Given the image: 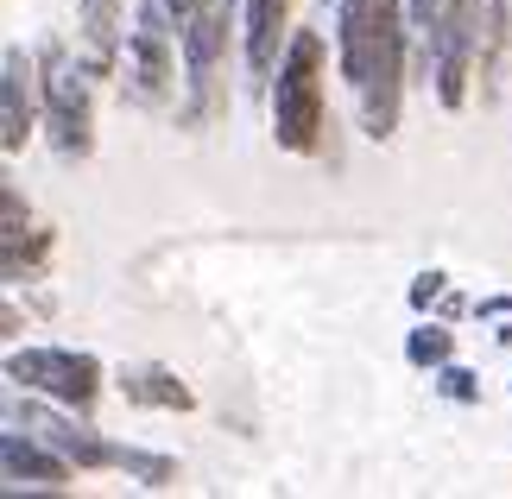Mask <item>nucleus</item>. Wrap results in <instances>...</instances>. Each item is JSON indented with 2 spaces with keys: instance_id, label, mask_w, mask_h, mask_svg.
<instances>
[{
  "instance_id": "obj_6",
  "label": "nucleus",
  "mask_w": 512,
  "mask_h": 499,
  "mask_svg": "<svg viewBox=\"0 0 512 499\" xmlns=\"http://www.w3.org/2000/svg\"><path fill=\"white\" fill-rule=\"evenodd\" d=\"M13 424L32 430L38 443H51L57 455H76L83 468H114V443H102L95 430L70 424V417H57V411H45V405H13Z\"/></svg>"
},
{
  "instance_id": "obj_9",
  "label": "nucleus",
  "mask_w": 512,
  "mask_h": 499,
  "mask_svg": "<svg viewBox=\"0 0 512 499\" xmlns=\"http://www.w3.org/2000/svg\"><path fill=\"white\" fill-rule=\"evenodd\" d=\"M26 133H32V64L19 45H7L0 51V146L19 152Z\"/></svg>"
},
{
  "instance_id": "obj_8",
  "label": "nucleus",
  "mask_w": 512,
  "mask_h": 499,
  "mask_svg": "<svg viewBox=\"0 0 512 499\" xmlns=\"http://www.w3.org/2000/svg\"><path fill=\"white\" fill-rule=\"evenodd\" d=\"M475 0H449V45H443V64H437V102L443 108H462L468 95V57H475Z\"/></svg>"
},
{
  "instance_id": "obj_14",
  "label": "nucleus",
  "mask_w": 512,
  "mask_h": 499,
  "mask_svg": "<svg viewBox=\"0 0 512 499\" xmlns=\"http://www.w3.org/2000/svg\"><path fill=\"white\" fill-rule=\"evenodd\" d=\"M114 468H127V474H140L146 487H171L177 481V468H171V455H146V449H127V443H114Z\"/></svg>"
},
{
  "instance_id": "obj_18",
  "label": "nucleus",
  "mask_w": 512,
  "mask_h": 499,
  "mask_svg": "<svg viewBox=\"0 0 512 499\" xmlns=\"http://www.w3.org/2000/svg\"><path fill=\"white\" fill-rule=\"evenodd\" d=\"M196 7H203V0H165V13L177 19V32H184V26H190V19H196Z\"/></svg>"
},
{
  "instance_id": "obj_3",
  "label": "nucleus",
  "mask_w": 512,
  "mask_h": 499,
  "mask_svg": "<svg viewBox=\"0 0 512 499\" xmlns=\"http://www.w3.org/2000/svg\"><path fill=\"white\" fill-rule=\"evenodd\" d=\"M171 32L177 19L165 13V0H140V13L127 26V95L146 108L171 95Z\"/></svg>"
},
{
  "instance_id": "obj_16",
  "label": "nucleus",
  "mask_w": 512,
  "mask_h": 499,
  "mask_svg": "<svg viewBox=\"0 0 512 499\" xmlns=\"http://www.w3.org/2000/svg\"><path fill=\"white\" fill-rule=\"evenodd\" d=\"M437 392L443 398H462V405H468V398H481V386H475V373H468V367H437Z\"/></svg>"
},
{
  "instance_id": "obj_17",
  "label": "nucleus",
  "mask_w": 512,
  "mask_h": 499,
  "mask_svg": "<svg viewBox=\"0 0 512 499\" xmlns=\"http://www.w3.org/2000/svg\"><path fill=\"white\" fill-rule=\"evenodd\" d=\"M437 291H443V272H424V278H418V285H411V304H418V310H424V304H430V297H437Z\"/></svg>"
},
{
  "instance_id": "obj_10",
  "label": "nucleus",
  "mask_w": 512,
  "mask_h": 499,
  "mask_svg": "<svg viewBox=\"0 0 512 499\" xmlns=\"http://www.w3.org/2000/svg\"><path fill=\"white\" fill-rule=\"evenodd\" d=\"M76 26H83L89 70H114V51H121V0H76Z\"/></svg>"
},
{
  "instance_id": "obj_13",
  "label": "nucleus",
  "mask_w": 512,
  "mask_h": 499,
  "mask_svg": "<svg viewBox=\"0 0 512 499\" xmlns=\"http://www.w3.org/2000/svg\"><path fill=\"white\" fill-rule=\"evenodd\" d=\"M121 392L133 405H165V411H190V386H177L165 367H127L121 373Z\"/></svg>"
},
{
  "instance_id": "obj_4",
  "label": "nucleus",
  "mask_w": 512,
  "mask_h": 499,
  "mask_svg": "<svg viewBox=\"0 0 512 499\" xmlns=\"http://www.w3.org/2000/svg\"><path fill=\"white\" fill-rule=\"evenodd\" d=\"M7 373L19 386L57 398V405L70 411H89L95 392H102V367L89 361V354H70V348H26V354H7Z\"/></svg>"
},
{
  "instance_id": "obj_12",
  "label": "nucleus",
  "mask_w": 512,
  "mask_h": 499,
  "mask_svg": "<svg viewBox=\"0 0 512 499\" xmlns=\"http://www.w3.org/2000/svg\"><path fill=\"white\" fill-rule=\"evenodd\" d=\"M411 38H418L424 76H437L443 45H449V0H411Z\"/></svg>"
},
{
  "instance_id": "obj_11",
  "label": "nucleus",
  "mask_w": 512,
  "mask_h": 499,
  "mask_svg": "<svg viewBox=\"0 0 512 499\" xmlns=\"http://www.w3.org/2000/svg\"><path fill=\"white\" fill-rule=\"evenodd\" d=\"M285 13H291V0H247V70L253 76H272Z\"/></svg>"
},
{
  "instance_id": "obj_7",
  "label": "nucleus",
  "mask_w": 512,
  "mask_h": 499,
  "mask_svg": "<svg viewBox=\"0 0 512 499\" xmlns=\"http://www.w3.org/2000/svg\"><path fill=\"white\" fill-rule=\"evenodd\" d=\"M51 443H38L32 430H7L0 436V468H7V487H38V493H57V487H70V468H64V455H45Z\"/></svg>"
},
{
  "instance_id": "obj_15",
  "label": "nucleus",
  "mask_w": 512,
  "mask_h": 499,
  "mask_svg": "<svg viewBox=\"0 0 512 499\" xmlns=\"http://www.w3.org/2000/svg\"><path fill=\"white\" fill-rule=\"evenodd\" d=\"M405 354H411V367H443L449 361V329H411V342H405Z\"/></svg>"
},
{
  "instance_id": "obj_2",
  "label": "nucleus",
  "mask_w": 512,
  "mask_h": 499,
  "mask_svg": "<svg viewBox=\"0 0 512 499\" xmlns=\"http://www.w3.org/2000/svg\"><path fill=\"white\" fill-rule=\"evenodd\" d=\"M272 139L285 152H317L323 139V32H298L272 83Z\"/></svg>"
},
{
  "instance_id": "obj_1",
  "label": "nucleus",
  "mask_w": 512,
  "mask_h": 499,
  "mask_svg": "<svg viewBox=\"0 0 512 499\" xmlns=\"http://www.w3.org/2000/svg\"><path fill=\"white\" fill-rule=\"evenodd\" d=\"M336 45H342V76L361 95V127L386 139L399 121V76H405L399 0H336Z\"/></svg>"
},
{
  "instance_id": "obj_5",
  "label": "nucleus",
  "mask_w": 512,
  "mask_h": 499,
  "mask_svg": "<svg viewBox=\"0 0 512 499\" xmlns=\"http://www.w3.org/2000/svg\"><path fill=\"white\" fill-rule=\"evenodd\" d=\"M45 121H51V146L64 158L89 152V70L70 64L57 45H45Z\"/></svg>"
}]
</instances>
